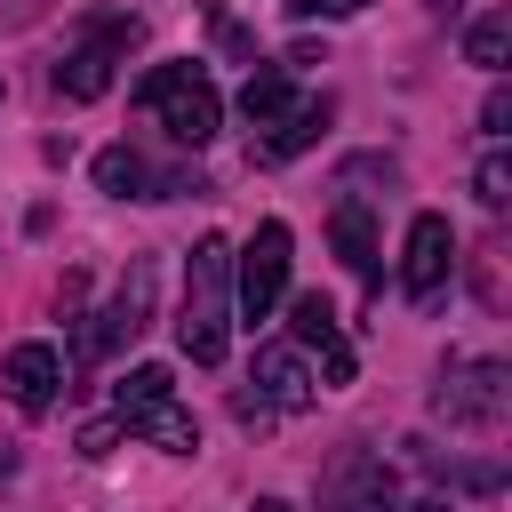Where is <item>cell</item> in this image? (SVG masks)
Returning a JSON list of instances; mask_svg holds the SVG:
<instances>
[{
    "label": "cell",
    "instance_id": "1",
    "mask_svg": "<svg viewBox=\"0 0 512 512\" xmlns=\"http://www.w3.org/2000/svg\"><path fill=\"white\" fill-rule=\"evenodd\" d=\"M176 344L192 368H216L232 344V248L208 232L184 264V312H176Z\"/></svg>",
    "mask_w": 512,
    "mask_h": 512
},
{
    "label": "cell",
    "instance_id": "2",
    "mask_svg": "<svg viewBox=\"0 0 512 512\" xmlns=\"http://www.w3.org/2000/svg\"><path fill=\"white\" fill-rule=\"evenodd\" d=\"M112 416H120V432H136V440H152L168 456L200 448V424H192V408H176V376L168 368H128L112 384Z\"/></svg>",
    "mask_w": 512,
    "mask_h": 512
},
{
    "label": "cell",
    "instance_id": "3",
    "mask_svg": "<svg viewBox=\"0 0 512 512\" xmlns=\"http://www.w3.org/2000/svg\"><path fill=\"white\" fill-rule=\"evenodd\" d=\"M144 112H160V128L176 136V144H208L216 136V120H224V96H216V80L200 72V64H152L144 72Z\"/></svg>",
    "mask_w": 512,
    "mask_h": 512
},
{
    "label": "cell",
    "instance_id": "4",
    "mask_svg": "<svg viewBox=\"0 0 512 512\" xmlns=\"http://www.w3.org/2000/svg\"><path fill=\"white\" fill-rule=\"evenodd\" d=\"M128 48H136V16H96V24L64 48V64H56V96L96 104V96L112 88V72L128 64Z\"/></svg>",
    "mask_w": 512,
    "mask_h": 512
},
{
    "label": "cell",
    "instance_id": "5",
    "mask_svg": "<svg viewBox=\"0 0 512 512\" xmlns=\"http://www.w3.org/2000/svg\"><path fill=\"white\" fill-rule=\"evenodd\" d=\"M288 224L272 216V224H256V240L232 256V288H240V312L248 320H272V304L288 296Z\"/></svg>",
    "mask_w": 512,
    "mask_h": 512
},
{
    "label": "cell",
    "instance_id": "6",
    "mask_svg": "<svg viewBox=\"0 0 512 512\" xmlns=\"http://www.w3.org/2000/svg\"><path fill=\"white\" fill-rule=\"evenodd\" d=\"M144 320H152V264L136 256V264L120 272L112 304L88 320V336H80V360H112L120 344H136V336H144Z\"/></svg>",
    "mask_w": 512,
    "mask_h": 512
},
{
    "label": "cell",
    "instance_id": "7",
    "mask_svg": "<svg viewBox=\"0 0 512 512\" xmlns=\"http://www.w3.org/2000/svg\"><path fill=\"white\" fill-rule=\"evenodd\" d=\"M248 384H256V392H240V400H232L240 416H296V408H312V400H320L312 368H304L288 344H264V352H256V368H248Z\"/></svg>",
    "mask_w": 512,
    "mask_h": 512
},
{
    "label": "cell",
    "instance_id": "8",
    "mask_svg": "<svg viewBox=\"0 0 512 512\" xmlns=\"http://www.w3.org/2000/svg\"><path fill=\"white\" fill-rule=\"evenodd\" d=\"M440 416L488 432V424L504 416V360H456V368L440 376Z\"/></svg>",
    "mask_w": 512,
    "mask_h": 512
},
{
    "label": "cell",
    "instance_id": "9",
    "mask_svg": "<svg viewBox=\"0 0 512 512\" xmlns=\"http://www.w3.org/2000/svg\"><path fill=\"white\" fill-rule=\"evenodd\" d=\"M448 264H456V232H448V216H416L408 224V256H400V288L416 296V304H432L440 288H448Z\"/></svg>",
    "mask_w": 512,
    "mask_h": 512
},
{
    "label": "cell",
    "instance_id": "10",
    "mask_svg": "<svg viewBox=\"0 0 512 512\" xmlns=\"http://www.w3.org/2000/svg\"><path fill=\"white\" fill-rule=\"evenodd\" d=\"M96 192H112V200H168V192H192L176 168H152L136 144H104L96 152Z\"/></svg>",
    "mask_w": 512,
    "mask_h": 512
},
{
    "label": "cell",
    "instance_id": "11",
    "mask_svg": "<svg viewBox=\"0 0 512 512\" xmlns=\"http://www.w3.org/2000/svg\"><path fill=\"white\" fill-rule=\"evenodd\" d=\"M288 328H296V344H304V352H320L328 384H352V344H344V328H336L328 296H296V304H288Z\"/></svg>",
    "mask_w": 512,
    "mask_h": 512
},
{
    "label": "cell",
    "instance_id": "12",
    "mask_svg": "<svg viewBox=\"0 0 512 512\" xmlns=\"http://www.w3.org/2000/svg\"><path fill=\"white\" fill-rule=\"evenodd\" d=\"M0 384H8V400H16L24 416H40V408L56 400V384H64V360H56V344H16V352L0 360Z\"/></svg>",
    "mask_w": 512,
    "mask_h": 512
},
{
    "label": "cell",
    "instance_id": "13",
    "mask_svg": "<svg viewBox=\"0 0 512 512\" xmlns=\"http://www.w3.org/2000/svg\"><path fill=\"white\" fill-rule=\"evenodd\" d=\"M296 104H304V96L288 88V64H256V72H248V88H240V120H248L256 136H272Z\"/></svg>",
    "mask_w": 512,
    "mask_h": 512
},
{
    "label": "cell",
    "instance_id": "14",
    "mask_svg": "<svg viewBox=\"0 0 512 512\" xmlns=\"http://www.w3.org/2000/svg\"><path fill=\"white\" fill-rule=\"evenodd\" d=\"M328 496H336V512H384V504H392V464H384V456H352V464L328 480Z\"/></svg>",
    "mask_w": 512,
    "mask_h": 512
},
{
    "label": "cell",
    "instance_id": "15",
    "mask_svg": "<svg viewBox=\"0 0 512 512\" xmlns=\"http://www.w3.org/2000/svg\"><path fill=\"white\" fill-rule=\"evenodd\" d=\"M328 232H336V256H344V264L376 288V224H368V208H360V200H336Z\"/></svg>",
    "mask_w": 512,
    "mask_h": 512
},
{
    "label": "cell",
    "instance_id": "16",
    "mask_svg": "<svg viewBox=\"0 0 512 512\" xmlns=\"http://www.w3.org/2000/svg\"><path fill=\"white\" fill-rule=\"evenodd\" d=\"M320 128H328V96H304V104H296L272 136H256V160H288V152H304Z\"/></svg>",
    "mask_w": 512,
    "mask_h": 512
},
{
    "label": "cell",
    "instance_id": "17",
    "mask_svg": "<svg viewBox=\"0 0 512 512\" xmlns=\"http://www.w3.org/2000/svg\"><path fill=\"white\" fill-rule=\"evenodd\" d=\"M464 56H472L480 72H504V56H512V16H504V8H488V16L464 32Z\"/></svg>",
    "mask_w": 512,
    "mask_h": 512
},
{
    "label": "cell",
    "instance_id": "18",
    "mask_svg": "<svg viewBox=\"0 0 512 512\" xmlns=\"http://www.w3.org/2000/svg\"><path fill=\"white\" fill-rule=\"evenodd\" d=\"M472 192H480V208H496V216H504V208H512V160H504V152H488V160L472 168Z\"/></svg>",
    "mask_w": 512,
    "mask_h": 512
},
{
    "label": "cell",
    "instance_id": "19",
    "mask_svg": "<svg viewBox=\"0 0 512 512\" xmlns=\"http://www.w3.org/2000/svg\"><path fill=\"white\" fill-rule=\"evenodd\" d=\"M480 128H488V136H504V128H512V96H504V88H488V104H480Z\"/></svg>",
    "mask_w": 512,
    "mask_h": 512
},
{
    "label": "cell",
    "instance_id": "20",
    "mask_svg": "<svg viewBox=\"0 0 512 512\" xmlns=\"http://www.w3.org/2000/svg\"><path fill=\"white\" fill-rule=\"evenodd\" d=\"M368 0H288V16H360Z\"/></svg>",
    "mask_w": 512,
    "mask_h": 512
},
{
    "label": "cell",
    "instance_id": "21",
    "mask_svg": "<svg viewBox=\"0 0 512 512\" xmlns=\"http://www.w3.org/2000/svg\"><path fill=\"white\" fill-rule=\"evenodd\" d=\"M112 440H120V416H112V424H88V432H80V456H112Z\"/></svg>",
    "mask_w": 512,
    "mask_h": 512
},
{
    "label": "cell",
    "instance_id": "22",
    "mask_svg": "<svg viewBox=\"0 0 512 512\" xmlns=\"http://www.w3.org/2000/svg\"><path fill=\"white\" fill-rule=\"evenodd\" d=\"M40 0H0V24H16V16H32Z\"/></svg>",
    "mask_w": 512,
    "mask_h": 512
},
{
    "label": "cell",
    "instance_id": "23",
    "mask_svg": "<svg viewBox=\"0 0 512 512\" xmlns=\"http://www.w3.org/2000/svg\"><path fill=\"white\" fill-rule=\"evenodd\" d=\"M248 512H296V504H280V496H256V504H248Z\"/></svg>",
    "mask_w": 512,
    "mask_h": 512
},
{
    "label": "cell",
    "instance_id": "24",
    "mask_svg": "<svg viewBox=\"0 0 512 512\" xmlns=\"http://www.w3.org/2000/svg\"><path fill=\"white\" fill-rule=\"evenodd\" d=\"M408 512H456V504H408Z\"/></svg>",
    "mask_w": 512,
    "mask_h": 512
}]
</instances>
